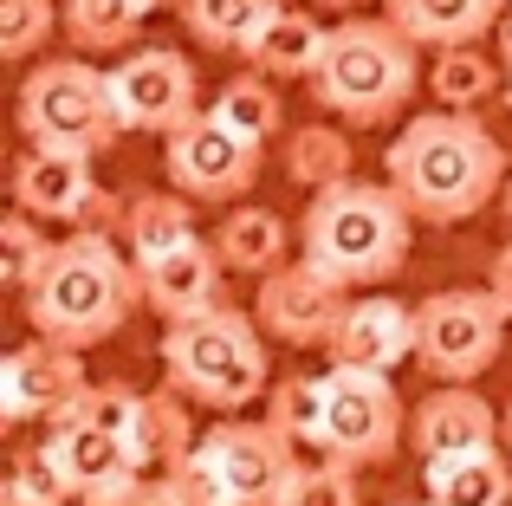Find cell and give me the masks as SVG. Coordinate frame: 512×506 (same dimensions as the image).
<instances>
[{
	"label": "cell",
	"instance_id": "cell-1",
	"mask_svg": "<svg viewBox=\"0 0 512 506\" xmlns=\"http://www.w3.org/2000/svg\"><path fill=\"white\" fill-rule=\"evenodd\" d=\"M383 169L396 182V195L415 208V221H435V228L480 215L512 176L500 137L474 111H448V104L428 117H409L402 137L389 143Z\"/></svg>",
	"mask_w": 512,
	"mask_h": 506
},
{
	"label": "cell",
	"instance_id": "cell-2",
	"mask_svg": "<svg viewBox=\"0 0 512 506\" xmlns=\"http://www.w3.org/2000/svg\"><path fill=\"white\" fill-rule=\"evenodd\" d=\"M143 292V273L124 260L104 234H72L46 253L39 279L26 286V318H33L39 338H59L72 351L111 338L117 325L130 318Z\"/></svg>",
	"mask_w": 512,
	"mask_h": 506
},
{
	"label": "cell",
	"instance_id": "cell-3",
	"mask_svg": "<svg viewBox=\"0 0 512 506\" xmlns=\"http://www.w3.org/2000/svg\"><path fill=\"white\" fill-rule=\"evenodd\" d=\"M409 228L415 208L396 195V182H331L305 208V260L325 266L338 286H376V279L402 273L409 260Z\"/></svg>",
	"mask_w": 512,
	"mask_h": 506
},
{
	"label": "cell",
	"instance_id": "cell-4",
	"mask_svg": "<svg viewBox=\"0 0 512 506\" xmlns=\"http://www.w3.org/2000/svg\"><path fill=\"white\" fill-rule=\"evenodd\" d=\"M312 91L344 124H389L415 98V39L396 20H338L325 39V59L312 72Z\"/></svg>",
	"mask_w": 512,
	"mask_h": 506
},
{
	"label": "cell",
	"instance_id": "cell-5",
	"mask_svg": "<svg viewBox=\"0 0 512 506\" xmlns=\"http://www.w3.org/2000/svg\"><path fill=\"white\" fill-rule=\"evenodd\" d=\"M299 474V455L273 422H221L175 461L188 506H286Z\"/></svg>",
	"mask_w": 512,
	"mask_h": 506
},
{
	"label": "cell",
	"instance_id": "cell-6",
	"mask_svg": "<svg viewBox=\"0 0 512 506\" xmlns=\"http://www.w3.org/2000/svg\"><path fill=\"white\" fill-rule=\"evenodd\" d=\"M266 325H253L247 312H214L182 318V325L163 338V364L175 377V390L188 403H208V409H247L266 396Z\"/></svg>",
	"mask_w": 512,
	"mask_h": 506
},
{
	"label": "cell",
	"instance_id": "cell-7",
	"mask_svg": "<svg viewBox=\"0 0 512 506\" xmlns=\"http://www.w3.org/2000/svg\"><path fill=\"white\" fill-rule=\"evenodd\" d=\"M20 130L39 150H78V156L111 150L117 130H124L111 72H98V65H85V59L33 65L26 85H20Z\"/></svg>",
	"mask_w": 512,
	"mask_h": 506
},
{
	"label": "cell",
	"instance_id": "cell-8",
	"mask_svg": "<svg viewBox=\"0 0 512 506\" xmlns=\"http://www.w3.org/2000/svg\"><path fill=\"white\" fill-rule=\"evenodd\" d=\"M506 318L512 312L493 299V286L435 292V299H422V312H415V357H422L441 383H474L480 370L500 357Z\"/></svg>",
	"mask_w": 512,
	"mask_h": 506
},
{
	"label": "cell",
	"instance_id": "cell-9",
	"mask_svg": "<svg viewBox=\"0 0 512 506\" xmlns=\"http://www.w3.org/2000/svg\"><path fill=\"white\" fill-rule=\"evenodd\" d=\"M325 383V448L344 468H376L396 455L402 429V396L389 390V370H363V364H338Z\"/></svg>",
	"mask_w": 512,
	"mask_h": 506
},
{
	"label": "cell",
	"instance_id": "cell-10",
	"mask_svg": "<svg viewBox=\"0 0 512 506\" xmlns=\"http://www.w3.org/2000/svg\"><path fill=\"white\" fill-rule=\"evenodd\" d=\"M169 182L188 202H234L260 176V143L221 124L214 111H195L182 130H169Z\"/></svg>",
	"mask_w": 512,
	"mask_h": 506
},
{
	"label": "cell",
	"instance_id": "cell-11",
	"mask_svg": "<svg viewBox=\"0 0 512 506\" xmlns=\"http://www.w3.org/2000/svg\"><path fill=\"white\" fill-rule=\"evenodd\" d=\"M111 91H117V117L124 130H150V137H169L188 117L201 111V85L195 65L169 46H137L130 59L111 65Z\"/></svg>",
	"mask_w": 512,
	"mask_h": 506
},
{
	"label": "cell",
	"instance_id": "cell-12",
	"mask_svg": "<svg viewBox=\"0 0 512 506\" xmlns=\"http://www.w3.org/2000/svg\"><path fill=\"white\" fill-rule=\"evenodd\" d=\"M344 292L338 279L325 273V266H273L266 273V286H260V325L273 331V338H286V344H331V331H338V318H344Z\"/></svg>",
	"mask_w": 512,
	"mask_h": 506
},
{
	"label": "cell",
	"instance_id": "cell-13",
	"mask_svg": "<svg viewBox=\"0 0 512 506\" xmlns=\"http://www.w3.org/2000/svg\"><path fill=\"white\" fill-rule=\"evenodd\" d=\"M85 403V370H78V351L59 338H33L7 357V377H0V409L7 422H33L52 416L59 422L65 409Z\"/></svg>",
	"mask_w": 512,
	"mask_h": 506
},
{
	"label": "cell",
	"instance_id": "cell-14",
	"mask_svg": "<svg viewBox=\"0 0 512 506\" xmlns=\"http://www.w3.org/2000/svg\"><path fill=\"white\" fill-rule=\"evenodd\" d=\"M13 202L33 221H85L98 208V182H91V156L78 150H26L13 169Z\"/></svg>",
	"mask_w": 512,
	"mask_h": 506
},
{
	"label": "cell",
	"instance_id": "cell-15",
	"mask_svg": "<svg viewBox=\"0 0 512 506\" xmlns=\"http://www.w3.org/2000/svg\"><path fill=\"white\" fill-rule=\"evenodd\" d=\"M137 273H143V299H150L169 325H182V318H201V312L221 305L227 260H221V247H208V241H182L175 253L137 266Z\"/></svg>",
	"mask_w": 512,
	"mask_h": 506
},
{
	"label": "cell",
	"instance_id": "cell-16",
	"mask_svg": "<svg viewBox=\"0 0 512 506\" xmlns=\"http://www.w3.org/2000/svg\"><path fill=\"white\" fill-rule=\"evenodd\" d=\"M46 455L59 461V474H65V487L72 494H85V500H98V494H117L124 481H137V455H130L124 442H117L111 429H98V422H59V435L46 442Z\"/></svg>",
	"mask_w": 512,
	"mask_h": 506
},
{
	"label": "cell",
	"instance_id": "cell-17",
	"mask_svg": "<svg viewBox=\"0 0 512 506\" xmlns=\"http://www.w3.org/2000/svg\"><path fill=\"white\" fill-rule=\"evenodd\" d=\"M331 351H338V364L396 370L402 357H415V312L396 299H350L331 331Z\"/></svg>",
	"mask_w": 512,
	"mask_h": 506
},
{
	"label": "cell",
	"instance_id": "cell-18",
	"mask_svg": "<svg viewBox=\"0 0 512 506\" xmlns=\"http://www.w3.org/2000/svg\"><path fill=\"white\" fill-rule=\"evenodd\" d=\"M409 435H415V448H422L428 461L435 455H467V448L500 442V416H493L467 383H454V390H435L422 409H415Z\"/></svg>",
	"mask_w": 512,
	"mask_h": 506
},
{
	"label": "cell",
	"instance_id": "cell-19",
	"mask_svg": "<svg viewBox=\"0 0 512 506\" xmlns=\"http://www.w3.org/2000/svg\"><path fill=\"white\" fill-rule=\"evenodd\" d=\"M512 0H383V13L415 39V46H480L506 20Z\"/></svg>",
	"mask_w": 512,
	"mask_h": 506
},
{
	"label": "cell",
	"instance_id": "cell-20",
	"mask_svg": "<svg viewBox=\"0 0 512 506\" xmlns=\"http://www.w3.org/2000/svg\"><path fill=\"white\" fill-rule=\"evenodd\" d=\"M428 506H512V461L500 448H467V455L428 461Z\"/></svg>",
	"mask_w": 512,
	"mask_h": 506
},
{
	"label": "cell",
	"instance_id": "cell-21",
	"mask_svg": "<svg viewBox=\"0 0 512 506\" xmlns=\"http://www.w3.org/2000/svg\"><path fill=\"white\" fill-rule=\"evenodd\" d=\"M325 39H331V26H318L312 13H299V7H279L240 59H253L266 78H312L318 59H325Z\"/></svg>",
	"mask_w": 512,
	"mask_h": 506
},
{
	"label": "cell",
	"instance_id": "cell-22",
	"mask_svg": "<svg viewBox=\"0 0 512 506\" xmlns=\"http://www.w3.org/2000/svg\"><path fill=\"white\" fill-rule=\"evenodd\" d=\"M188 39H201L208 52H247L260 39V26L279 13V0H175Z\"/></svg>",
	"mask_w": 512,
	"mask_h": 506
},
{
	"label": "cell",
	"instance_id": "cell-23",
	"mask_svg": "<svg viewBox=\"0 0 512 506\" xmlns=\"http://www.w3.org/2000/svg\"><path fill=\"white\" fill-rule=\"evenodd\" d=\"M150 13L137 0H59V26L78 52H124L137 46Z\"/></svg>",
	"mask_w": 512,
	"mask_h": 506
},
{
	"label": "cell",
	"instance_id": "cell-24",
	"mask_svg": "<svg viewBox=\"0 0 512 506\" xmlns=\"http://www.w3.org/2000/svg\"><path fill=\"white\" fill-rule=\"evenodd\" d=\"M214 247H221V260L234 273H273L286 260V221L273 208H234L227 228L214 234Z\"/></svg>",
	"mask_w": 512,
	"mask_h": 506
},
{
	"label": "cell",
	"instance_id": "cell-25",
	"mask_svg": "<svg viewBox=\"0 0 512 506\" xmlns=\"http://www.w3.org/2000/svg\"><path fill=\"white\" fill-rule=\"evenodd\" d=\"M130 253H137V266L163 260L175 253L182 241H195V215H188V195H143V202H130Z\"/></svg>",
	"mask_w": 512,
	"mask_h": 506
},
{
	"label": "cell",
	"instance_id": "cell-26",
	"mask_svg": "<svg viewBox=\"0 0 512 506\" xmlns=\"http://www.w3.org/2000/svg\"><path fill=\"white\" fill-rule=\"evenodd\" d=\"M428 91H435L448 111H474L500 91V65L487 59L480 46H441L435 72H428Z\"/></svg>",
	"mask_w": 512,
	"mask_h": 506
},
{
	"label": "cell",
	"instance_id": "cell-27",
	"mask_svg": "<svg viewBox=\"0 0 512 506\" xmlns=\"http://www.w3.org/2000/svg\"><path fill=\"white\" fill-rule=\"evenodd\" d=\"M221 124H234L240 137H253V143H266L279 124H286V104H279V91L260 78V65H253L247 78H227L221 91H214V104H208Z\"/></svg>",
	"mask_w": 512,
	"mask_h": 506
},
{
	"label": "cell",
	"instance_id": "cell-28",
	"mask_svg": "<svg viewBox=\"0 0 512 506\" xmlns=\"http://www.w3.org/2000/svg\"><path fill=\"white\" fill-rule=\"evenodd\" d=\"M266 422H273L292 448L325 442V383L292 377V383H279V390H266Z\"/></svg>",
	"mask_w": 512,
	"mask_h": 506
},
{
	"label": "cell",
	"instance_id": "cell-29",
	"mask_svg": "<svg viewBox=\"0 0 512 506\" xmlns=\"http://www.w3.org/2000/svg\"><path fill=\"white\" fill-rule=\"evenodd\" d=\"M286 163H292V176L305 182V189H331V182H344L350 176V143H344V130H299L292 137V150H286Z\"/></svg>",
	"mask_w": 512,
	"mask_h": 506
},
{
	"label": "cell",
	"instance_id": "cell-30",
	"mask_svg": "<svg viewBox=\"0 0 512 506\" xmlns=\"http://www.w3.org/2000/svg\"><path fill=\"white\" fill-rule=\"evenodd\" d=\"M52 39V0H0V52L26 59Z\"/></svg>",
	"mask_w": 512,
	"mask_h": 506
},
{
	"label": "cell",
	"instance_id": "cell-31",
	"mask_svg": "<svg viewBox=\"0 0 512 506\" xmlns=\"http://www.w3.org/2000/svg\"><path fill=\"white\" fill-rule=\"evenodd\" d=\"M0 247H7V279H13V286H33L39 266H46V253H52V241H39V228H33L26 208L0 228Z\"/></svg>",
	"mask_w": 512,
	"mask_h": 506
},
{
	"label": "cell",
	"instance_id": "cell-32",
	"mask_svg": "<svg viewBox=\"0 0 512 506\" xmlns=\"http://www.w3.org/2000/svg\"><path fill=\"white\" fill-rule=\"evenodd\" d=\"M286 506H357V487H350V468H305L299 481H292Z\"/></svg>",
	"mask_w": 512,
	"mask_h": 506
},
{
	"label": "cell",
	"instance_id": "cell-33",
	"mask_svg": "<svg viewBox=\"0 0 512 506\" xmlns=\"http://www.w3.org/2000/svg\"><path fill=\"white\" fill-rule=\"evenodd\" d=\"M91 506H188V500H182V487H175V474L169 481H143L137 474V481H124L117 494H98Z\"/></svg>",
	"mask_w": 512,
	"mask_h": 506
},
{
	"label": "cell",
	"instance_id": "cell-34",
	"mask_svg": "<svg viewBox=\"0 0 512 506\" xmlns=\"http://www.w3.org/2000/svg\"><path fill=\"white\" fill-rule=\"evenodd\" d=\"M487 286H493V299L512 312V241L500 247V260H493V279H487Z\"/></svg>",
	"mask_w": 512,
	"mask_h": 506
},
{
	"label": "cell",
	"instance_id": "cell-35",
	"mask_svg": "<svg viewBox=\"0 0 512 506\" xmlns=\"http://www.w3.org/2000/svg\"><path fill=\"white\" fill-rule=\"evenodd\" d=\"M500 59H506V72H512V7H506V20H500Z\"/></svg>",
	"mask_w": 512,
	"mask_h": 506
},
{
	"label": "cell",
	"instance_id": "cell-36",
	"mask_svg": "<svg viewBox=\"0 0 512 506\" xmlns=\"http://www.w3.org/2000/svg\"><path fill=\"white\" fill-rule=\"evenodd\" d=\"M312 7H331V13H357L363 0H312Z\"/></svg>",
	"mask_w": 512,
	"mask_h": 506
},
{
	"label": "cell",
	"instance_id": "cell-37",
	"mask_svg": "<svg viewBox=\"0 0 512 506\" xmlns=\"http://www.w3.org/2000/svg\"><path fill=\"white\" fill-rule=\"evenodd\" d=\"M0 506H46V500H33V494H7Z\"/></svg>",
	"mask_w": 512,
	"mask_h": 506
},
{
	"label": "cell",
	"instance_id": "cell-38",
	"mask_svg": "<svg viewBox=\"0 0 512 506\" xmlns=\"http://www.w3.org/2000/svg\"><path fill=\"white\" fill-rule=\"evenodd\" d=\"M500 202H506V221H512V176H506V189H500Z\"/></svg>",
	"mask_w": 512,
	"mask_h": 506
},
{
	"label": "cell",
	"instance_id": "cell-39",
	"mask_svg": "<svg viewBox=\"0 0 512 506\" xmlns=\"http://www.w3.org/2000/svg\"><path fill=\"white\" fill-rule=\"evenodd\" d=\"M137 7H143V13H156V7H175V0H137Z\"/></svg>",
	"mask_w": 512,
	"mask_h": 506
},
{
	"label": "cell",
	"instance_id": "cell-40",
	"mask_svg": "<svg viewBox=\"0 0 512 506\" xmlns=\"http://www.w3.org/2000/svg\"><path fill=\"white\" fill-rule=\"evenodd\" d=\"M506 111H512V78H506Z\"/></svg>",
	"mask_w": 512,
	"mask_h": 506
},
{
	"label": "cell",
	"instance_id": "cell-41",
	"mask_svg": "<svg viewBox=\"0 0 512 506\" xmlns=\"http://www.w3.org/2000/svg\"><path fill=\"white\" fill-rule=\"evenodd\" d=\"M506 435H512V409H506Z\"/></svg>",
	"mask_w": 512,
	"mask_h": 506
}]
</instances>
